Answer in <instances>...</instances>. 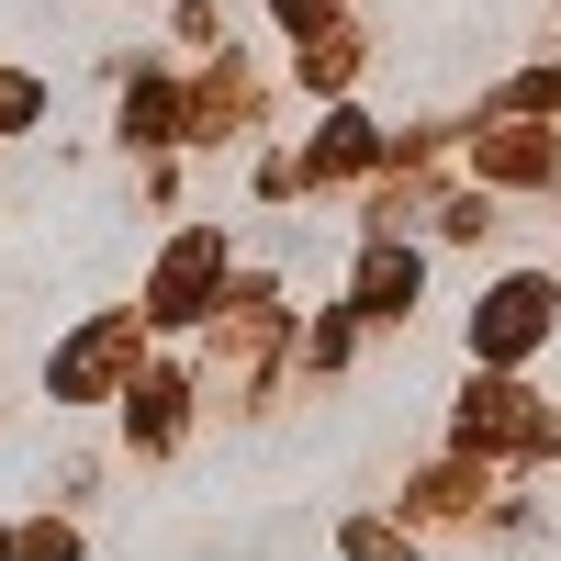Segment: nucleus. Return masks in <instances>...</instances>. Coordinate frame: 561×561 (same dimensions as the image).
Returning a JSON list of instances; mask_svg holds the SVG:
<instances>
[{
	"label": "nucleus",
	"mask_w": 561,
	"mask_h": 561,
	"mask_svg": "<svg viewBox=\"0 0 561 561\" xmlns=\"http://www.w3.org/2000/svg\"><path fill=\"white\" fill-rule=\"evenodd\" d=\"M550 304H561V293H550L539 270H517V280H494V293L472 304V348H483V359H528V348L550 337Z\"/></svg>",
	"instance_id": "nucleus-1"
},
{
	"label": "nucleus",
	"mask_w": 561,
	"mask_h": 561,
	"mask_svg": "<svg viewBox=\"0 0 561 561\" xmlns=\"http://www.w3.org/2000/svg\"><path fill=\"white\" fill-rule=\"evenodd\" d=\"M214 270H225V237H214V225H203V237H180L169 270H158V325H192V304H203Z\"/></svg>",
	"instance_id": "nucleus-2"
},
{
	"label": "nucleus",
	"mask_w": 561,
	"mask_h": 561,
	"mask_svg": "<svg viewBox=\"0 0 561 561\" xmlns=\"http://www.w3.org/2000/svg\"><path fill=\"white\" fill-rule=\"evenodd\" d=\"M124 348H135V325H124V314H113V325H90L79 348H57V393H102Z\"/></svg>",
	"instance_id": "nucleus-3"
},
{
	"label": "nucleus",
	"mask_w": 561,
	"mask_h": 561,
	"mask_svg": "<svg viewBox=\"0 0 561 561\" xmlns=\"http://www.w3.org/2000/svg\"><path fill=\"white\" fill-rule=\"evenodd\" d=\"M415 304V259L404 248H370L359 259V314H404Z\"/></svg>",
	"instance_id": "nucleus-4"
},
{
	"label": "nucleus",
	"mask_w": 561,
	"mask_h": 561,
	"mask_svg": "<svg viewBox=\"0 0 561 561\" xmlns=\"http://www.w3.org/2000/svg\"><path fill=\"white\" fill-rule=\"evenodd\" d=\"M34 113H45V90L34 79H0V124H34Z\"/></svg>",
	"instance_id": "nucleus-5"
},
{
	"label": "nucleus",
	"mask_w": 561,
	"mask_h": 561,
	"mask_svg": "<svg viewBox=\"0 0 561 561\" xmlns=\"http://www.w3.org/2000/svg\"><path fill=\"white\" fill-rule=\"evenodd\" d=\"M314 12H325V0H280V23H293L304 45H314Z\"/></svg>",
	"instance_id": "nucleus-6"
}]
</instances>
